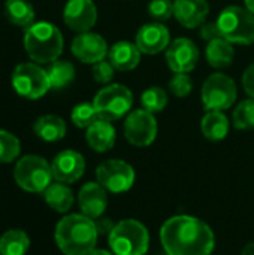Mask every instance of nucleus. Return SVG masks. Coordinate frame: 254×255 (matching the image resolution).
<instances>
[{"mask_svg":"<svg viewBox=\"0 0 254 255\" xmlns=\"http://www.w3.org/2000/svg\"><path fill=\"white\" fill-rule=\"evenodd\" d=\"M160 241L168 255H211L216 245L210 226L190 215H177L165 221Z\"/></svg>","mask_w":254,"mask_h":255,"instance_id":"obj_1","label":"nucleus"},{"mask_svg":"<svg viewBox=\"0 0 254 255\" xmlns=\"http://www.w3.org/2000/svg\"><path fill=\"white\" fill-rule=\"evenodd\" d=\"M94 220L82 214H70L61 218L55 227V244L64 255H85L94 250L97 242Z\"/></svg>","mask_w":254,"mask_h":255,"instance_id":"obj_2","label":"nucleus"},{"mask_svg":"<svg viewBox=\"0 0 254 255\" xmlns=\"http://www.w3.org/2000/svg\"><path fill=\"white\" fill-rule=\"evenodd\" d=\"M64 40L61 31L48 21L33 22L25 28L24 48L33 63L51 64L63 52Z\"/></svg>","mask_w":254,"mask_h":255,"instance_id":"obj_3","label":"nucleus"},{"mask_svg":"<svg viewBox=\"0 0 254 255\" xmlns=\"http://www.w3.org/2000/svg\"><path fill=\"white\" fill-rule=\"evenodd\" d=\"M114 255H145L150 245L147 227L136 220H123L108 236Z\"/></svg>","mask_w":254,"mask_h":255,"instance_id":"obj_4","label":"nucleus"},{"mask_svg":"<svg viewBox=\"0 0 254 255\" xmlns=\"http://www.w3.org/2000/svg\"><path fill=\"white\" fill-rule=\"evenodd\" d=\"M13 179L19 188L28 193H43L52 184L51 164L39 155H24L13 169Z\"/></svg>","mask_w":254,"mask_h":255,"instance_id":"obj_5","label":"nucleus"},{"mask_svg":"<svg viewBox=\"0 0 254 255\" xmlns=\"http://www.w3.org/2000/svg\"><path fill=\"white\" fill-rule=\"evenodd\" d=\"M222 37L231 43L252 45L254 43V15L241 6H228L217 19Z\"/></svg>","mask_w":254,"mask_h":255,"instance_id":"obj_6","label":"nucleus"},{"mask_svg":"<svg viewBox=\"0 0 254 255\" xmlns=\"http://www.w3.org/2000/svg\"><path fill=\"white\" fill-rule=\"evenodd\" d=\"M10 81L15 93L27 100H37L51 90L48 72L37 63L16 64Z\"/></svg>","mask_w":254,"mask_h":255,"instance_id":"obj_7","label":"nucleus"},{"mask_svg":"<svg viewBox=\"0 0 254 255\" xmlns=\"http://www.w3.org/2000/svg\"><path fill=\"white\" fill-rule=\"evenodd\" d=\"M133 105L132 91L120 84H111L103 87L93 99V106L99 120L117 121L123 118Z\"/></svg>","mask_w":254,"mask_h":255,"instance_id":"obj_8","label":"nucleus"},{"mask_svg":"<svg viewBox=\"0 0 254 255\" xmlns=\"http://www.w3.org/2000/svg\"><path fill=\"white\" fill-rule=\"evenodd\" d=\"M238 96L235 81L225 73H213L202 85L201 97L207 111H226L234 106Z\"/></svg>","mask_w":254,"mask_h":255,"instance_id":"obj_9","label":"nucleus"},{"mask_svg":"<svg viewBox=\"0 0 254 255\" xmlns=\"http://www.w3.org/2000/svg\"><path fill=\"white\" fill-rule=\"evenodd\" d=\"M97 182L111 193H126L135 184L133 167L123 160H106L96 169Z\"/></svg>","mask_w":254,"mask_h":255,"instance_id":"obj_10","label":"nucleus"},{"mask_svg":"<svg viewBox=\"0 0 254 255\" xmlns=\"http://www.w3.org/2000/svg\"><path fill=\"white\" fill-rule=\"evenodd\" d=\"M124 136L133 146L144 148L151 145L157 136V121L154 114L145 109L132 111L124 121Z\"/></svg>","mask_w":254,"mask_h":255,"instance_id":"obj_11","label":"nucleus"},{"mask_svg":"<svg viewBox=\"0 0 254 255\" xmlns=\"http://www.w3.org/2000/svg\"><path fill=\"white\" fill-rule=\"evenodd\" d=\"M199 61L196 43L187 37H178L166 48V63L174 73H189Z\"/></svg>","mask_w":254,"mask_h":255,"instance_id":"obj_12","label":"nucleus"},{"mask_svg":"<svg viewBox=\"0 0 254 255\" xmlns=\"http://www.w3.org/2000/svg\"><path fill=\"white\" fill-rule=\"evenodd\" d=\"M72 54L85 64H96L108 57L109 48L106 40L91 31L78 33V36L73 37L70 45Z\"/></svg>","mask_w":254,"mask_h":255,"instance_id":"obj_13","label":"nucleus"},{"mask_svg":"<svg viewBox=\"0 0 254 255\" xmlns=\"http://www.w3.org/2000/svg\"><path fill=\"white\" fill-rule=\"evenodd\" d=\"M64 24L76 31H90L97 21V7L93 0H69L63 10Z\"/></svg>","mask_w":254,"mask_h":255,"instance_id":"obj_14","label":"nucleus"},{"mask_svg":"<svg viewBox=\"0 0 254 255\" xmlns=\"http://www.w3.org/2000/svg\"><path fill=\"white\" fill-rule=\"evenodd\" d=\"M51 170L52 178L57 182L73 184L84 175L85 160L79 152L73 149H64L54 157L51 163Z\"/></svg>","mask_w":254,"mask_h":255,"instance_id":"obj_15","label":"nucleus"},{"mask_svg":"<svg viewBox=\"0 0 254 255\" xmlns=\"http://www.w3.org/2000/svg\"><path fill=\"white\" fill-rule=\"evenodd\" d=\"M169 42H171V33L168 27L157 21L142 25L138 30L135 39V43L139 48V51L147 55H154L165 51L169 46Z\"/></svg>","mask_w":254,"mask_h":255,"instance_id":"obj_16","label":"nucleus"},{"mask_svg":"<svg viewBox=\"0 0 254 255\" xmlns=\"http://www.w3.org/2000/svg\"><path fill=\"white\" fill-rule=\"evenodd\" d=\"M78 205L82 215L91 220L100 218L108 206L106 190L99 182H88L82 185L78 194Z\"/></svg>","mask_w":254,"mask_h":255,"instance_id":"obj_17","label":"nucleus"},{"mask_svg":"<svg viewBox=\"0 0 254 255\" xmlns=\"http://www.w3.org/2000/svg\"><path fill=\"white\" fill-rule=\"evenodd\" d=\"M208 13V0H174V16L186 28L201 27Z\"/></svg>","mask_w":254,"mask_h":255,"instance_id":"obj_18","label":"nucleus"},{"mask_svg":"<svg viewBox=\"0 0 254 255\" xmlns=\"http://www.w3.org/2000/svg\"><path fill=\"white\" fill-rule=\"evenodd\" d=\"M141 54L142 52L139 51L136 43L127 42V40H121V42L114 43L109 48L108 58H109V63L117 70L129 72V70H133L139 64Z\"/></svg>","mask_w":254,"mask_h":255,"instance_id":"obj_19","label":"nucleus"},{"mask_svg":"<svg viewBox=\"0 0 254 255\" xmlns=\"http://www.w3.org/2000/svg\"><path fill=\"white\" fill-rule=\"evenodd\" d=\"M115 137H117V133H115L114 126L105 120H97L85 131L87 143L96 152H106L112 149L115 145Z\"/></svg>","mask_w":254,"mask_h":255,"instance_id":"obj_20","label":"nucleus"},{"mask_svg":"<svg viewBox=\"0 0 254 255\" xmlns=\"http://www.w3.org/2000/svg\"><path fill=\"white\" fill-rule=\"evenodd\" d=\"M33 131L43 142H58L66 136V123L58 115H43L36 120Z\"/></svg>","mask_w":254,"mask_h":255,"instance_id":"obj_21","label":"nucleus"},{"mask_svg":"<svg viewBox=\"0 0 254 255\" xmlns=\"http://www.w3.org/2000/svg\"><path fill=\"white\" fill-rule=\"evenodd\" d=\"M201 131L208 140L220 142L229 133V120L220 111H208L201 121Z\"/></svg>","mask_w":254,"mask_h":255,"instance_id":"obj_22","label":"nucleus"},{"mask_svg":"<svg viewBox=\"0 0 254 255\" xmlns=\"http://www.w3.org/2000/svg\"><path fill=\"white\" fill-rule=\"evenodd\" d=\"M43 199L46 205L58 214H66L73 206V200H75L72 190L63 182L51 184L43 191Z\"/></svg>","mask_w":254,"mask_h":255,"instance_id":"obj_23","label":"nucleus"},{"mask_svg":"<svg viewBox=\"0 0 254 255\" xmlns=\"http://www.w3.org/2000/svg\"><path fill=\"white\" fill-rule=\"evenodd\" d=\"M205 54L210 66H213L214 69H226L232 64L235 51L231 42H228L225 37H219L208 42Z\"/></svg>","mask_w":254,"mask_h":255,"instance_id":"obj_24","label":"nucleus"},{"mask_svg":"<svg viewBox=\"0 0 254 255\" xmlns=\"http://www.w3.org/2000/svg\"><path fill=\"white\" fill-rule=\"evenodd\" d=\"M4 15L13 25L27 28L34 21V7L28 0H6Z\"/></svg>","mask_w":254,"mask_h":255,"instance_id":"obj_25","label":"nucleus"},{"mask_svg":"<svg viewBox=\"0 0 254 255\" xmlns=\"http://www.w3.org/2000/svg\"><path fill=\"white\" fill-rule=\"evenodd\" d=\"M30 250V238L24 230H7L0 238V254L25 255Z\"/></svg>","mask_w":254,"mask_h":255,"instance_id":"obj_26","label":"nucleus"},{"mask_svg":"<svg viewBox=\"0 0 254 255\" xmlns=\"http://www.w3.org/2000/svg\"><path fill=\"white\" fill-rule=\"evenodd\" d=\"M52 90H63L75 79V67L64 60H55L46 69Z\"/></svg>","mask_w":254,"mask_h":255,"instance_id":"obj_27","label":"nucleus"},{"mask_svg":"<svg viewBox=\"0 0 254 255\" xmlns=\"http://www.w3.org/2000/svg\"><path fill=\"white\" fill-rule=\"evenodd\" d=\"M141 103H142V109L151 114L162 112L168 105V93L160 87H150L142 93Z\"/></svg>","mask_w":254,"mask_h":255,"instance_id":"obj_28","label":"nucleus"},{"mask_svg":"<svg viewBox=\"0 0 254 255\" xmlns=\"http://www.w3.org/2000/svg\"><path fill=\"white\" fill-rule=\"evenodd\" d=\"M234 126L238 130H253L254 128V99L243 100L234 111L232 115Z\"/></svg>","mask_w":254,"mask_h":255,"instance_id":"obj_29","label":"nucleus"},{"mask_svg":"<svg viewBox=\"0 0 254 255\" xmlns=\"http://www.w3.org/2000/svg\"><path fill=\"white\" fill-rule=\"evenodd\" d=\"M21 152L18 137L6 130H0V163H12Z\"/></svg>","mask_w":254,"mask_h":255,"instance_id":"obj_30","label":"nucleus"},{"mask_svg":"<svg viewBox=\"0 0 254 255\" xmlns=\"http://www.w3.org/2000/svg\"><path fill=\"white\" fill-rule=\"evenodd\" d=\"M70 120L78 128H88L99 120V117L93 103H79L72 109Z\"/></svg>","mask_w":254,"mask_h":255,"instance_id":"obj_31","label":"nucleus"},{"mask_svg":"<svg viewBox=\"0 0 254 255\" xmlns=\"http://www.w3.org/2000/svg\"><path fill=\"white\" fill-rule=\"evenodd\" d=\"M169 90L175 97H187L193 90V79L189 73H174L169 81Z\"/></svg>","mask_w":254,"mask_h":255,"instance_id":"obj_32","label":"nucleus"},{"mask_svg":"<svg viewBox=\"0 0 254 255\" xmlns=\"http://www.w3.org/2000/svg\"><path fill=\"white\" fill-rule=\"evenodd\" d=\"M148 12L156 21H166L174 15L172 0H151L148 4Z\"/></svg>","mask_w":254,"mask_h":255,"instance_id":"obj_33","label":"nucleus"},{"mask_svg":"<svg viewBox=\"0 0 254 255\" xmlns=\"http://www.w3.org/2000/svg\"><path fill=\"white\" fill-rule=\"evenodd\" d=\"M114 70L115 67L106 61V60H102L96 64H93V69H91V75H93V79L99 84H109L114 78Z\"/></svg>","mask_w":254,"mask_h":255,"instance_id":"obj_34","label":"nucleus"},{"mask_svg":"<svg viewBox=\"0 0 254 255\" xmlns=\"http://www.w3.org/2000/svg\"><path fill=\"white\" fill-rule=\"evenodd\" d=\"M201 37L207 42H211L214 39L222 37V33H220L217 22H204L201 25Z\"/></svg>","mask_w":254,"mask_h":255,"instance_id":"obj_35","label":"nucleus"},{"mask_svg":"<svg viewBox=\"0 0 254 255\" xmlns=\"http://www.w3.org/2000/svg\"><path fill=\"white\" fill-rule=\"evenodd\" d=\"M243 87H244L246 93L252 99H254V63L246 69V72L243 75Z\"/></svg>","mask_w":254,"mask_h":255,"instance_id":"obj_36","label":"nucleus"},{"mask_svg":"<svg viewBox=\"0 0 254 255\" xmlns=\"http://www.w3.org/2000/svg\"><path fill=\"white\" fill-rule=\"evenodd\" d=\"M94 223H96V229H97V233L99 235H108L109 236V233L114 230V227H115V224L112 223V220L111 218H97V220H94Z\"/></svg>","mask_w":254,"mask_h":255,"instance_id":"obj_37","label":"nucleus"},{"mask_svg":"<svg viewBox=\"0 0 254 255\" xmlns=\"http://www.w3.org/2000/svg\"><path fill=\"white\" fill-rule=\"evenodd\" d=\"M241 255H254V242H250V244H247L244 248H243V251H241Z\"/></svg>","mask_w":254,"mask_h":255,"instance_id":"obj_38","label":"nucleus"},{"mask_svg":"<svg viewBox=\"0 0 254 255\" xmlns=\"http://www.w3.org/2000/svg\"><path fill=\"white\" fill-rule=\"evenodd\" d=\"M85 255H114V254H111V253H108V251H105V250H93V251H90L88 254H85Z\"/></svg>","mask_w":254,"mask_h":255,"instance_id":"obj_39","label":"nucleus"},{"mask_svg":"<svg viewBox=\"0 0 254 255\" xmlns=\"http://www.w3.org/2000/svg\"><path fill=\"white\" fill-rule=\"evenodd\" d=\"M246 7L254 15V0H246Z\"/></svg>","mask_w":254,"mask_h":255,"instance_id":"obj_40","label":"nucleus"},{"mask_svg":"<svg viewBox=\"0 0 254 255\" xmlns=\"http://www.w3.org/2000/svg\"><path fill=\"white\" fill-rule=\"evenodd\" d=\"M0 255H1V254H0Z\"/></svg>","mask_w":254,"mask_h":255,"instance_id":"obj_41","label":"nucleus"}]
</instances>
